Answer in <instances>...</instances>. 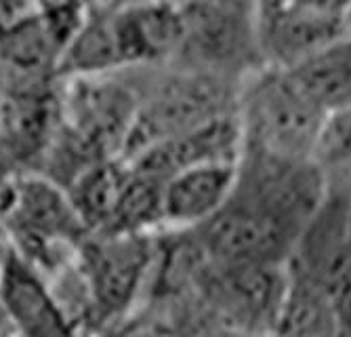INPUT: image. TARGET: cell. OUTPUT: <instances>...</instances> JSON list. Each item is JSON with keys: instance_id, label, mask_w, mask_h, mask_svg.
Wrapping results in <instances>:
<instances>
[{"instance_id": "1", "label": "cell", "mask_w": 351, "mask_h": 337, "mask_svg": "<svg viewBox=\"0 0 351 337\" xmlns=\"http://www.w3.org/2000/svg\"><path fill=\"white\" fill-rule=\"evenodd\" d=\"M324 194L313 161L242 148L228 202L191 232L217 266H286Z\"/></svg>"}, {"instance_id": "2", "label": "cell", "mask_w": 351, "mask_h": 337, "mask_svg": "<svg viewBox=\"0 0 351 337\" xmlns=\"http://www.w3.org/2000/svg\"><path fill=\"white\" fill-rule=\"evenodd\" d=\"M133 72L139 89V106L122 154L124 161L154 143L238 114L242 82L177 66Z\"/></svg>"}, {"instance_id": "3", "label": "cell", "mask_w": 351, "mask_h": 337, "mask_svg": "<svg viewBox=\"0 0 351 337\" xmlns=\"http://www.w3.org/2000/svg\"><path fill=\"white\" fill-rule=\"evenodd\" d=\"M0 230L9 247L47 279L76 259L88 236L68 190L43 173L0 183Z\"/></svg>"}, {"instance_id": "4", "label": "cell", "mask_w": 351, "mask_h": 337, "mask_svg": "<svg viewBox=\"0 0 351 337\" xmlns=\"http://www.w3.org/2000/svg\"><path fill=\"white\" fill-rule=\"evenodd\" d=\"M326 112L289 70L261 68L240 86L238 122L242 146L284 159L311 161Z\"/></svg>"}, {"instance_id": "5", "label": "cell", "mask_w": 351, "mask_h": 337, "mask_svg": "<svg viewBox=\"0 0 351 337\" xmlns=\"http://www.w3.org/2000/svg\"><path fill=\"white\" fill-rule=\"evenodd\" d=\"M156 259V234H90L76 257L86 285L95 329L126 321L145 299Z\"/></svg>"}, {"instance_id": "6", "label": "cell", "mask_w": 351, "mask_h": 337, "mask_svg": "<svg viewBox=\"0 0 351 337\" xmlns=\"http://www.w3.org/2000/svg\"><path fill=\"white\" fill-rule=\"evenodd\" d=\"M351 183H326V194L305 226L289 259L291 270L303 274L326 291L351 268L349 244Z\"/></svg>"}, {"instance_id": "7", "label": "cell", "mask_w": 351, "mask_h": 337, "mask_svg": "<svg viewBox=\"0 0 351 337\" xmlns=\"http://www.w3.org/2000/svg\"><path fill=\"white\" fill-rule=\"evenodd\" d=\"M0 316L15 337H80L47 277L11 247L0 289Z\"/></svg>"}, {"instance_id": "8", "label": "cell", "mask_w": 351, "mask_h": 337, "mask_svg": "<svg viewBox=\"0 0 351 337\" xmlns=\"http://www.w3.org/2000/svg\"><path fill=\"white\" fill-rule=\"evenodd\" d=\"M122 72L169 66L183 40L177 3H156L108 11Z\"/></svg>"}, {"instance_id": "9", "label": "cell", "mask_w": 351, "mask_h": 337, "mask_svg": "<svg viewBox=\"0 0 351 337\" xmlns=\"http://www.w3.org/2000/svg\"><path fill=\"white\" fill-rule=\"evenodd\" d=\"M240 152L242 131L238 114H234L219 118L196 131L154 143L126 163L137 173L165 183L177 173L194 167L215 163H238Z\"/></svg>"}, {"instance_id": "10", "label": "cell", "mask_w": 351, "mask_h": 337, "mask_svg": "<svg viewBox=\"0 0 351 337\" xmlns=\"http://www.w3.org/2000/svg\"><path fill=\"white\" fill-rule=\"evenodd\" d=\"M238 163L202 165L177 173L162 186V232L194 230L228 202Z\"/></svg>"}, {"instance_id": "11", "label": "cell", "mask_w": 351, "mask_h": 337, "mask_svg": "<svg viewBox=\"0 0 351 337\" xmlns=\"http://www.w3.org/2000/svg\"><path fill=\"white\" fill-rule=\"evenodd\" d=\"M343 36H347L343 21L313 15L293 5L271 17L259 19L265 68L293 70Z\"/></svg>"}, {"instance_id": "12", "label": "cell", "mask_w": 351, "mask_h": 337, "mask_svg": "<svg viewBox=\"0 0 351 337\" xmlns=\"http://www.w3.org/2000/svg\"><path fill=\"white\" fill-rule=\"evenodd\" d=\"M59 59V47L36 15L0 32V66L9 84L61 80Z\"/></svg>"}, {"instance_id": "13", "label": "cell", "mask_w": 351, "mask_h": 337, "mask_svg": "<svg viewBox=\"0 0 351 337\" xmlns=\"http://www.w3.org/2000/svg\"><path fill=\"white\" fill-rule=\"evenodd\" d=\"M271 337H337L330 293L286 266V291Z\"/></svg>"}, {"instance_id": "14", "label": "cell", "mask_w": 351, "mask_h": 337, "mask_svg": "<svg viewBox=\"0 0 351 337\" xmlns=\"http://www.w3.org/2000/svg\"><path fill=\"white\" fill-rule=\"evenodd\" d=\"M326 114L351 106V36H343L289 70Z\"/></svg>"}, {"instance_id": "15", "label": "cell", "mask_w": 351, "mask_h": 337, "mask_svg": "<svg viewBox=\"0 0 351 337\" xmlns=\"http://www.w3.org/2000/svg\"><path fill=\"white\" fill-rule=\"evenodd\" d=\"M311 161L326 183H351V106L326 114Z\"/></svg>"}, {"instance_id": "16", "label": "cell", "mask_w": 351, "mask_h": 337, "mask_svg": "<svg viewBox=\"0 0 351 337\" xmlns=\"http://www.w3.org/2000/svg\"><path fill=\"white\" fill-rule=\"evenodd\" d=\"M93 11V0H34V13L63 53Z\"/></svg>"}, {"instance_id": "17", "label": "cell", "mask_w": 351, "mask_h": 337, "mask_svg": "<svg viewBox=\"0 0 351 337\" xmlns=\"http://www.w3.org/2000/svg\"><path fill=\"white\" fill-rule=\"evenodd\" d=\"M97 337H179V335L162 318H158L145 308H139L133 316L106 329Z\"/></svg>"}, {"instance_id": "18", "label": "cell", "mask_w": 351, "mask_h": 337, "mask_svg": "<svg viewBox=\"0 0 351 337\" xmlns=\"http://www.w3.org/2000/svg\"><path fill=\"white\" fill-rule=\"evenodd\" d=\"M337 337H351V268L330 287Z\"/></svg>"}, {"instance_id": "19", "label": "cell", "mask_w": 351, "mask_h": 337, "mask_svg": "<svg viewBox=\"0 0 351 337\" xmlns=\"http://www.w3.org/2000/svg\"><path fill=\"white\" fill-rule=\"evenodd\" d=\"M293 7L345 23L351 11V0H293Z\"/></svg>"}, {"instance_id": "20", "label": "cell", "mask_w": 351, "mask_h": 337, "mask_svg": "<svg viewBox=\"0 0 351 337\" xmlns=\"http://www.w3.org/2000/svg\"><path fill=\"white\" fill-rule=\"evenodd\" d=\"M181 7H206L217 11H232V13H246V15H257V0H175Z\"/></svg>"}, {"instance_id": "21", "label": "cell", "mask_w": 351, "mask_h": 337, "mask_svg": "<svg viewBox=\"0 0 351 337\" xmlns=\"http://www.w3.org/2000/svg\"><path fill=\"white\" fill-rule=\"evenodd\" d=\"M34 13V0H0V32Z\"/></svg>"}, {"instance_id": "22", "label": "cell", "mask_w": 351, "mask_h": 337, "mask_svg": "<svg viewBox=\"0 0 351 337\" xmlns=\"http://www.w3.org/2000/svg\"><path fill=\"white\" fill-rule=\"evenodd\" d=\"M156 3H173V0H93V7L104 9V11H120L129 7L156 5Z\"/></svg>"}, {"instance_id": "23", "label": "cell", "mask_w": 351, "mask_h": 337, "mask_svg": "<svg viewBox=\"0 0 351 337\" xmlns=\"http://www.w3.org/2000/svg\"><path fill=\"white\" fill-rule=\"evenodd\" d=\"M293 5V0H257V9H259V19L271 17L284 9H289Z\"/></svg>"}, {"instance_id": "24", "label": "cell", "mask_w": 351, "mask_h": 337, "mask_svg": "<svg viewBox=\"0 0 351 337\" xmlns=\"http://www.w3.org/2000/svg\"><path fill=\"white\" fill-rule=\"evenodd\" d=\"M191 337H248V335H244V333H240V331H236V329H232V327H210V329H206V331H202V333H198V335H191Z\"/></svg>"}, {"instance_id": "25", "label": "cell", "mask_w": 351, "mask_h": 337, "mask_svg": "<svg viewBox=\"0 0 351 337\" xmlns=\"http://www.w3.org/2000/svg\"><path fill=\"white\" fill-rule=\"evenodd\" d=\"M7 259H9V242H7L3 230H0V289H3V279H5ZM0 325H3V316H0Z\"/></svg>"}, {"instance_id": "26", "label": "cell", "mask_w": 351, "mask_h": 337, "mask_svg": "<svg viewBox=\"0 0 351 337\" xmlns=\"http://www.w3.org/2000/svg\"><path fill=\"white\" fill-rule=\"evenodd\" d=\"M7 100H9V80H7V74H5L3 66H0V125H3Z\"/></svg>"}, {"instance_id": "27", "label": "cell", "mask_w": 351, "mask_h": 337, "mask_svg": "<svg viewBox=\"0 0 351 337\" xmlns=\"http://www.w3.org/2000/svg\"><path fill=\"white\" fill-rule=\"evenodd\" d=\"M345 27H347V36H351V11H349V15L345 19Z\"/></svg>"}, {"instance_id": "28", "label": "cell", "mask_w": 351, "mask_h": 337, "mask_svg": "<svg viewBox=\"0 0 351 337\" xmlns=\"http://www.w3.org/2000/svg\"><path fill=\"white\" fill-rule=\"evenodd\" d=\"M349 244H351V202H349Z\"/></svg>"}]
</instances>
